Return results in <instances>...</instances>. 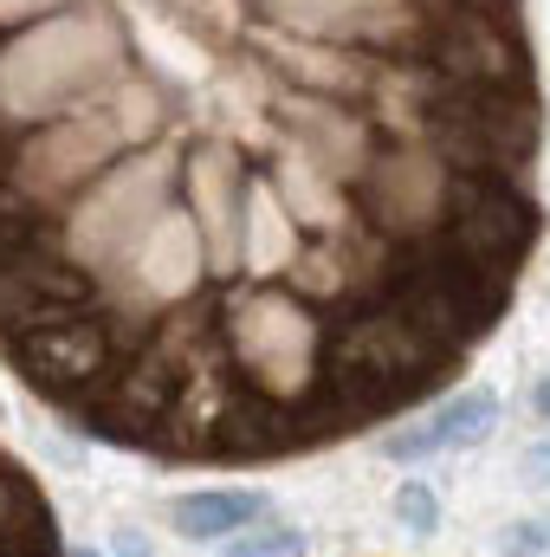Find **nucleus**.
Returning a JSON list of instances; mask_svg holds the SVG:
<instances>
[{"label": "nucleus", "mask_w": 550, "mask_h": 557, "mask_svg": "<svg viewBox=\"0 0 550 557\" xmlns=\"http://www.w3.org/2000/svg\"><path fill=\"white\" fill-rule=\"evenodd\" d=\"M525 467H532V480H550V447H538V454H525Z\"/></svg>", "instance_id": "obj_6"}, {"label": "nucleus", "mask_w": 550, "mask_h": 557, "mask_svg": "<svg viewBox=\"0 0 550 557\" xmlns=\"http://www.w3.org/2000/svg\"><path fill=\"white\" fill-rule=\"evenodd\" d=\"M492 421H499V396H492V389H466V396H453L447 409H434L427 421L389 434V454H396V460H427V454H440V447H473V441L492 434Z\"/></svg>", "instance_id": "obj_2"}, {"label": "nucleus", "mask_w": 550, "mask_h": 557, "mask_svg": "<svg viewBox=\"0 0 550 557\" xmlns=\"http://www.w3.org/2000/svg\"><path fill=\"white\" fill-rule=\"evenodd\" d=\"M175 532L182 539H234V532H253L266 519V493H221V486H201V493H182L168 506Z\"/></svg>", "instance_id": "obj_3"}, {"label": "nucleus", "mask_w": 550, "mask_h": 557, "mask_svg": "<svg viewBox=\"0 0 550 557\" xmlns=\"http://www.w3.org/2000/svg\"><path fill=\"white\" fill-rule=\"evenodd\" d=\"M124 557H149V552H137V545H124Z\"/></svg>", "instance_id": "obj_8"}, {"label": "nucleus", "mask_w": 550, "mask_h": 557, "mask_svg": "<svg viewBox=\"0 0 550 557\" xmlns=\"http://www.w3.org/2000/svg\"><path fill=\"white\" fill-rule=\"evenodd\" d=\"M538 416L550 421V376H545V383H538Z\"/></svg>", "instance_id": "obj_7"}, {"label": "nucleus", "mask_w": 550, "mask_h": 557, "mask_svg": "<svg viewBox=\"0 0 550 557\" xmlns=\"http://www.w3.org/2000/svg\"><path fill=\"white\" fill-rule=\"evenodd\" d=\"M434 512H440V506H434V493H427V486H402V493H396V519H402V525H414V532H434Z\"/></svg>", "instance_id": "obj_5"}, {"label": "nucleus", "mask_w": 550, "mask_h": 557, "mask_svg": "<svg viewBox=\"0 0 550 557\" xmlns=\"http://www.w3.org/2000/svg\"><path fill=\"white\" fill-rule=\"evenodd\" d=\"M0 557H65L52 499L7 447H0Z\"/></svg>", "instance_id": "obj_1"}, {"label": "nucleus", "mask_w": 550, "mask_h": 557, "mask_svg": "<svg viewBox=\"0 0 550 557\" xmlns=\"http://www.w3.org/2000/svg\"><path fill=\"white\" fill-rule=\"evenodd\" d=\"M298 552H304L298 525H253L227 545V557H298Z\"/></svg>", "instance_id": "obj_4"}, {"label": "nucleus", "mask_w": 550, "mask_h": 557, "mask_svg": "<svg viewBox=\"0 0 550 557\" xmlns=\"http://www.w3.org/2000/svg\"><path fill=\"white\" fill-rule=\"evenodd\" d=\"M0 416H7V409H0Z\"/></svg>", "instance_id": "obj_9"}]
</instances>
